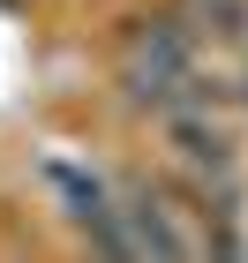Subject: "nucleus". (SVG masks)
<instances>
[{
    "label": "nucleus",
    "mask_w": 248,
    "mask_h": 263,
    "mask_svg": "<svg viewBox=\"0 0 248 263\" xmlns=\"http://www.w3.org/2000/svg\"><path fill=\"white\" fill-rule=\"evenodd\" d=\"M121 226H128V248L136 263H196V233L181 226V211H165L143 181H121Z\"/></svg>",
    "instance_id": "f257e3e1"
}]
</instances>
